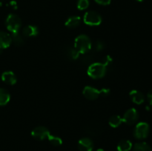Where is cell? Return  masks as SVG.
Wrapping results in <instances>:
<instances>
[{"instance_id": "23", "label": "cell", "mask_w": 152, "mask_h": 151, "mask_svg": "<svg viewBox=\"0 0 152 151\" xmlns=\"http://www.w3.org/2000/svg\"><path fill=\"white\" fill-rule=\"evenodd\" d=\"M94 50L95 51H101L102 50H103L104 47H105V44L102 42V41H96V42L94 43Z\"/></svg>"}, {"instance_id": "20", "label": "cell", "mask_w": 152, "mask_h": 151, "mask_svg": "<svg viewBox=\"0 0 152 151\" xmlns=\"http://www.w3.org/2000/svg\"><path fill=\"white\" fill-rule=\"evenodd\" d=\"M11 39L12 41L17 46H21L24 44L23 36L21 35L19 32L12 33Z\"/></svg>"}, {"instance_id": "17", "label": "cell", "mask_w": 152, "mask_h": 151, "mask_svg": "<svg viewBox=\"0 0 152 151\" xmlns=\"http://www.w3.org/2000/svg\"><path fill=\"white\" fill-rule=\"evenodd\" d=\"M65 53H66V55L67 56H68L69 59H73V60H75V59H78L79 56H80V53L78 51V50H77V49L75 48V47H68V48L66 49V51H65Z\"/></svg>"}, {"instance_id": "21", "label": "cell", "mask_w": 152, "mask_h": 151, "mask_svg": "<svg viewBox=\"0 0 152 151\" xmlns=\"http://www.w3.org/2000/svg\"><path fill=\"white\" fill-rule=\"evenodd\" d=\"M49 140V142L52 144L54 146H60L62 144V140L61 139V138L58 137V136H53V135H50L48 139Z\"/></svg>"}, {"instance_id": "5", "label": "cell", "mask_w": 152, "mask_h": 151, "mask_svg": "<svg viewBox=\"0 0 152 151\" xmlns=\"http://www.w3.org/2000/svg\"><path fill=\"white\" fill-rule=\"evenodd\" d=\"M84 22L90 26H97L102 22V17L95 11H88L85 13L83 18Z\"/></svg>"}, {"instance_id": "25", "label": "cell", "mask_w": 152, "mask_h": 151, "mask_svg": "<svg viewBox=\"0 0 152 151\" xmlns=\"http://www.w3.org/2000/svg\"><path fill=\"white\" fill-rule=\"evenodd\" d=\"M147 99H148V102H149V105L152 106V90H150L148 94H147Z\"/></svg>"}, {"instance_id": "10", "label": "cell", "mask_w": 152, "mask_h": 151, "mask_svg": "<svg viewBox=\"0 0 152 151\" xmlns=\"http://www.w3.org/2000/svg\"><path fill=\"white\" fill-rule=\"evenodd\" d=\"M11 42V36L7 33L0 31V49L7 48Z\"/></svg>"}, {"instance_id": "22", "label": "cell", "mask_w": 152, "mask_h": 151, "mask_svg": "<svg viewBox=\"0 0 152 151\" xmlns=\"http://www.w3.org/2000/svg\"><path fill=\"white\" fill-rule=\"evenodd\" d=\"M89 6V0H78L77 8L80 10H86Z\"/></svg>"}, {"instance_id": "11", "label": "cell", "mask_w": 152, "mask_h": 151, "mask_svg": "<svg viewBox=\"0 0 152 151\" xmlns=\"http://www.w3.org/2000/svg\"><path fill=\"white\" fill-rule=\"evenodd\" d=\"M1 80L6 84L13 85L16 83L17 78L12 71H5L1 74Z\"/></svg>"}, {"instance_id": "18", "label": "cell", "mask_w": 152, "mask_h": 151, "mask_svg": "<svg viewBox=\"0 0 152 151\" xmlns=\"http://www.w3.org/2000/svg\"><path fill=\"white\" fill-rule=\"evenodd\" d=\"M133 151H152V150L145 142H138L133 147Z\"/></svg>"}, {"instance_id": "24", "label": "cell", "mask_w": 152, "mask_h": 151, "mask_svg": "<svg viewBox=\"0 0 152 151\" xmlns=\"http://www.w3.org/2000/svg\"><path fill=\"white\" fill-rule=\"evenodd\" d=\"M94 1L101 5H108L111 3V0H94Z\"/></svg>"}, {"instance_id": "14", "label": "cell", "mask_w": 152, "mask_h": 151, "mask_svg": "<svg viewBox=\"0 0 152 151\" xmlns=\"http://www.w3.org/2000/svg\"><path fill=\"white\" fill-rule=\"evenodd\" d=\"M81 22V18L78 16H74L68 18L65 22V26L69 28H75L80 25Z\"/></svg>"}, {"instance_id": "26", "label": "cell", "mask_w": 152, "mask_h": 151, "mask_svg": "<svg viewBox=\"0 0 152 151\" xmlns=\"http://www.w3.org/2000/svg\"><path fill=\"white\" fill-rule=\"evenodd\" d=\"M10 5L11 6V7H13V9H16V8H17V3H16V1H11L10 2Z\"/></svg>"}, {"instance_id": "27", "label": "cell", "mask_w": 152, "mask_h": 151, "mask_svg": "<svg viewBox=\"0 0 152 151\" xmlns=\"http://www.w3.org/2000/svg\"><path fill=\"white\" fill-rule=\"evenodd\" d=\"M96 151H105V150H104L103 149H98V150H96Z\"/></svg>"}, {"instance_id": "28", "label": "cell", "mask_w": 152, "mask_h": 151, "mask_svg": "<svg viewBox=\"0 0 152 151\" xmlns=\"http://www.w3.org/2000/svg\"><path fill=\"white\" fill-rule=\"evenodd\" d=\"M136 1H140V2H141V1H143V0H136Z\"/></svg>"}, {"instance_id": "15", "label": "cell", "mask_w": 152, "mask_h": 151, "mask_svg": "<svg viewBox=\"0 0 152 151\" xmlns=\"http://www.w3.org/2000/svg\"><path fill=\"white\" fill-rule=\"evenodd\" d=\"M10 99V95L7 90L0 88V106L6 105Z\"/></svg>"}, {"instance_id": "16", "label": "cell", "mask_w": 152, "mask_h": 151, "mask_svg": "<svg viewBox=\"0 0 152 151\" xmlns=\"http://www.w3.org/2000/svg\"><path fill=\"white\" fill-rule=\"evenodd\" d=\"M132 143L129 140H122L119 142L117 145V150L118 151H130L132 150Z\"/></svg>"}, {"instance_id": "19", "label": "cell", "mask_w": 152, "mask_h": 151, "mask_svg": "<svg viewBox=\"0 0 152 151\" xmlns=\"http://www.w3.org/2000/svg\"><path fill=\"white\" fill-rule=\"evenodd\" d=\"M123 122V118L120 116V115H114L110 118L109 121V125L112 127H118L120 124Z\"/></svg>"}, {"instance_id": "13", "label": "cell", "mask_w": 152, "mask_h": 151, "mask_svg": "<svg viewBox=\"0 0 152 151\" xmlns=\"http://www.w3.org/2000/svg\"><path fill=\"white\" fill-rule=\"evenodd\" d=\"M39 30L37 26L34 25H27L22 30V36L26 37H33L38 35Z\"/></svg>"}, {"instance_id": "7", "label": "cell", "mask_w": 152, "mask_h": 151, "mask_svg": "<svg viewBox=\"0 0 152 151\" xmlns=\"http://www.w3.org/2000/svg\"><path fill=\"white\" fill-rule=\"evenodd\" d=\"M139 114L135 108H130L123 115V121L129 125H132L137 121Z\"/></svg>"}, {"instance_id": "9", "label": "cell", "mask_w": 152, "mask_h": 151, "mask_svg": "<svg viewBox=\"0 0 152 151\" xmlns=\"http://www.w3.org/2000/svg\"><path fill=\"white\" fill-rule=\"evenodd\" d=\"M78 147L80 151H92L94 149V142L89 138H83L78 142Z\"/></svg>"}, {"instance_id": "1", "label": "cell", "mask_w": 152, "mask_h": 151, "mask_svg": "<svg viewBox=\"0 0 152 151\" xmlns=\"http://www.w3.org/2000/svg\"><path fill=\"white\" fill-rule=\"evenodd\" d=\"M108 65L105 62H94L89 65L88 69V74L89 76L94 79H98L105 76L108 70Z\"/></svg>"}, {"instance_id": "2", "label": "cell", "mask_w": 152, "mask_h": 151, "mask_svg": "<svg viewBox=\"0 0 152 151\" xmlns=\"http://www.w3.org/2000/svg\"><path fill=\"white\" fill-rule=\"evenodd\" d=\"M74 47L80 53L85 54L91 50V41L88 36L82 34L76 38L75 41H74Z\"/></svg>"}, {"instance_id": "12", "label": "cell", "mask_w": 152, "mask_h": 151, "mask_svg": "<svg viewBox=\"0 0 152 151\" xmlns=\"http://www.w3.org/2000/svg\"><path fill=\"white\" fill-rule=\"evenodd\" d=\"M130 97L132 99V102L134 103L137 104V105H141L145 101V96L144 95L141 93L140 91L137 90H133L130 92L129 93Z\"/></svg>"}, {"instance_id": "6", "label": "cell", "mask_w": 152, "mask_h": 151, "mask_svg": "<svg viewBox=\"0 0 152 151\" xmlns=\"http://www.w3.org/2000/svg\"><path fill=\"white\" fill-rule=\"evenodd\" d=\"M149 125L146 122H140L136 125L134 131V137L137 139H144L147 138L149 133Z\"/></svg>"}, {"instance_id": "3", "label": "cell", "mask_w": 152, "mask_h": 151, "mask_svg": "<svg viewBox=\"0 0 152 151\" xmlns=\"http://www.w3.org/2000/svg\"><path fill=\"white\" fill-rule=\"evenodd\" d=\"M83 96L89 100H95L98 99L100 96H108L110 93L109 89H101L97 90L96 88L91 86H86L83 91Z\"/></svg>"}, {"instance_id": "4", "label": "cell", "mask_w": 152, "mask_h": 151, "mask_svg": "<svg viewBox=\"0 0 152 151\" xmlns=\"http://www.w3.org/2000/svg\"><path fill=\"white\" fill-rule=\"evenodd\" d=\"M5 24L7 30L10 31L12 33H14L19 32L20 30L21 26H22V21L17 15L10 13L6 19Z\"/></svg>"}, {"instance_id": "8", "label": "cell", "mask_w": 152, "mask_h": 151, "mask_svg": "<svg viewBox=\"0 0 152 151\" xmlns=\"http://www.w3.org/2000/svg\"><path fill=\"white\" fill-rule=\"evenodd\" d=\"M50 135L48 129L43 126H39L35 127L31 132V136L37 140L42 141L46 139H48Z\"/></svg>"}]
</instances>
